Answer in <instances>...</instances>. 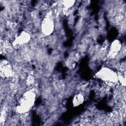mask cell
Instances as JSON below:
<instances>
[{"label": "cell", "mask_w": 126, "mask_h": 126, "mask_svg": "<svg viewBox=\"0 0 126 126\" xmlns=\"http://www.w3.org/2000/svg\"><path fill=\"white\" fill-rule=\"evenodd\" d=\"M122 49V45L118 40H115L111 44L108 54V57L113 59L117 57Z\"/></svg>", "instance_id": "5"}, {"label": "cell", "mask_w": 126, "mask_h": 126, "mask_svg": "<svg viewBox=\"0 0 126 126\" xmlns=\"http://www.w3.org/2000/svg\"><path fill=\"white\" fill-rule=\"evenodd\" d=\"M63 5L65 8H69L71 7L73 5L74 3L75 2L74 1H63Z\"/></svg>", "instance_id": "8"}, {"label": "cell", "mask_w": 126, "mask_h": 126, "mask_svg": "<svg viewBox=\"0 0 126 126\" xmlns=\"http://www.w3.org/2000/svg\"><path fill=\"white\" fill-rule=\"evenodd\" d=\"M0 72L1 75H3V77H11L14 75L11 65L6 61H3L1 62Z\"/></svg>", "instance_id": "6"}, {"label": "cell", "mask_w": 126, "mask_h": 126, "mask_svg": "<svg viewBox=\"0 0 126 126\" xmlns=\"http://www.w3.org/2000/svg\"><path fill=\"white\" fill-rule=\"evenodd\" d=\"M36 94L34 91L30 90L24 93L20 99L16 110L21 114L28 113L34 104Z\"/></svg>", "instance_id": "1"}, {"label": "cell", "mask_w": 126, "mask_h": 126, "mask_svg": "<svg viewBox=\"0 0 126 126\" xmlns=\"http://www.w3.org/2000/svg\"><path fill=\"white\" fill-rule=\"evenodd\" d=\"M85 100L84 95L81 93L76 94L72 99V104L74 107L78 106L82 104Z\"/></svg>", "instance_id": "7"}, {"label": "cell", "mask_w": 126, "mask_h": 126, "mask_svg": "<svg viewBox=\"0 0 126 126\" xmlns=\"http://www.w3.org/2000/svg\"><path fill=\"white\" fill-rule=\"evenodd\" d=\"M31 35L26 31H22L17 35L13 42V46H21L28 43L31 40Z\"/></svg>", "instance_id": "4"}, {"label": "cell", "mask_w": 126, "mask_h": 126, "mask_svg": "<svg viewBox=\"0 0 126 126\" xmlns=\"http://www.w3.org/2000/svg\"><path fill=\"white\" fill-rule=\"evenodd\" d=\"M55 24L52 12H49L41 24V30L42 33L45 36H49L54 30Z\"/></svg>", "instance_id": "3"}, {"label": "cell", "mask_w": 126, "mask_h": 126, "mask_svg": "<svg viewBox=\"0 0 126 126\" xmlns=\"http://www.w3.org/2000/svg\"><path fill=\"white\" fill-rule=\"evenodd\" d=\"M118 74L109 67H103L95 74V77L108 85H113L119 82Z\"/></svg>", "instance_id": "2"}]
</instances>
